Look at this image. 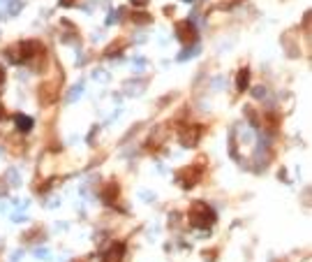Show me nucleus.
Here are the masks:
<instances>
[{
	"instance_id": "nucleus-1",
	"label": "nucleus",
	"mask_w": 312,
	"mask_h": 262,
	"mask_svg": "<svg viewBox=\"0 0 312 262\" xmlns=\"http://www.w3.org/2000/svg\"><path fill=\"white\" fill-rule=\"evenodd\" d=\"M190 223L194 228H211L215 223V211L204 202H194L190 209Z\"/></svg>"
},
{
	"instance_id": "nucleus-2",
	"label": "nucleus",
	"mask_w": 312,
	"mask_h": 262,
	"mask_svg": "<svg viewBox=\"0 0 312 262\" xmlns=\"http://www.w3.org/2000/svg\"><path fill=\"white\" fill-rule=\"evenodd\" d=\"M199 179H201V167H197V165L183 167L178 174H176V181H178V186H183V188H192Z\"/></svg>"
},
{
	"instance_id": "nucleus-3",
	"label": "nucleus",
	"mask_w": 312,
	"mask_h": 262,
	"mask_svg": "<svg viewBox=\"0 0 312 262\" xmlns=\"http://www.w3.org/2000/svg\"><path fill=\"white\" fill-rule=\"evenodd\" d=\"M16 51H19V56H16L14 61L26 63V61H30V58H35V56L40 54L42 44H40V42H21L19 47H16Z\"/></svg>"
},
{
	"instance_id": "nucleus-4",
	"label": "nucleus",
	"mask_w": 312,
	"mask_h": 262,
	"mask_svg": "<svg viewBox=\"0 0 312 262\" xmlns=\"http://www.w3.org/2000/svg\"><path fill=\"white\" fill-rule=\"evenodd\" d=\"M201 137V128L199 126H190V128H183L180 130V144L183 146H194Z\"/></svg>"
},
{
	"instance_id": "nucleus-5",
	"label": "nucleus",
	"mask_w": 312,
	"mask_h": 262,
	"mask_svg": "<svg viewBox=\"0 0 312 262\" xmlns=\"http://www.w3.org/2000/svg\"><path fill=\"white\" fill-rule=\"evenodd\" d=\"M176 35H178L180 42H194L197 33H194V26L190 21H180L178 26H176Z\"/></svg>"
},
{
	"instance_id": "nucleus-6",
	"label": "nucleus",
	"mask_w": 312,
	"mask_h": 262,
	"mask_svg": "<svg viewBox=\"0 0 312 262\" xmlns=\"http://www.w3.org/2000/svg\"><path fill=\"white\" fill-rule=\"evenodd\" d=\"M123 256H125V244H116L104 256V262H123Z\"/></svg>"
},
{
	"instance_id": "nucleus-7",
	"label": "nucleus",
	"mask_w": 312,
	"mask_h": 262,
	"mask_svg": "<svg viewBox=\"0 0 312 262\" xmlns=\"http://www.w3.org/2000/svg\"><path fill=\"white\" fill-rule=\"evenodd\" d=\"M51 91H56V84H44V86L40 88V102L42 105H51V102L56 100V95H53Z\"/></svg>"
},
{
	"instance_id": "nucleus-8",
	"label": "nucleus",
	"mask_w": 312,
	"mask_h": 262,
	"mask_svg": "<svg viewBox=\"0 0 312 262\" xmlns=\"http://www.w3.org/2000/svg\"><path fill=\"white\" fill-rule=\"evenodd\" d=\"M116 197H118V183H109L104 188V193H102V200H104L106 204H113Z\"/></svg>"
},
{
	"instance_id": "nucleus-9",
	"label": "nucleus",
	"mask_w": 312,
	"mask_h": 262,
	"mask_svg": "<svg viewBox=\"0 0 312 262\" xmlns=\"http://www.w3.org/2000/svg\"><path fill=\"white\" fill-rule=\"evenodd\" d=\"M14 121H16V126H19L21 132H28V130H33V119H30V116L19 114L16 119H14Z\"/></svg>"
},
{
	"instance_id": "nucleus-10",
	"label": "nucleus",
	"mask_w": 312,
	"mask_h": 262,
	"mask_svg": "<svg viewBox=\"0 0 312 262\" xmlns=\"http://www.w3.org/2000/svg\"><path fill=\"white\" fill-rule=\"evenodd\" d=\"M247 84H250V72H247V70H240L238 77H236V88H238V91H245Z\"/></svg>"
},
{
	"instance_id": "nucleus-11",
	"label": "nucleus",
	"mask_w": 312,
	"mask_h": 262,
	"mask_svg": "<svg viewBox=\"0 0 312 262\" xmlns=\"http://www.w3.org/2000/svg\"><path fill=\"white\" fill-rule=\"evenodd\" d=\"M63 5H74V0H60Z\"/></svg>"
},
{
	"instance_id": "nucleus-12",
	"label": "nucleus",
	"mask_w": 312,
	"mask_h": 262,
	"mask_svg": "<svg viewBox=\"0 0 312 262\" xmlns=\"http://www.w3.org/2000/svg\"><path fill=\"white\" fill-rule=\"evenodd\" d=\"M134 5H146V0H134Z\"/></svg>"
},
{
	"instance_id": "nucleus-13",
	"label": "nucleus",
	"mask_w": 312,
	"mask_h": 262,
	"mask_svg": "<svg viewBox=\"0 0 312 262\" xmlns=\"http://www.w3.org/2000/svg\"><path fill=\"white\" fill-rule=\"evenodd\" d=\"M2 77H5V74H2V70H0V81H2Z\"/></svg>"
}]
</instances>
